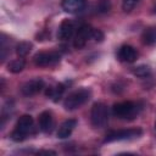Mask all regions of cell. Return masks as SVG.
Segmentation results:
<instances>
[{
	"mask_svg": "<svg viewBox=\"0 0 156 156\" xmlns=\"http://www.w3.org/2000/svg\"><path fill=\"white\" fill-rule=\"evenodd\" d=\"M141 108H143L141 106H139L133 101H122L113 105L112 113L115 117L119 119H133L139 115Z\"/></svg>",
	"mask_w": 156,
	"mask_h": 156,
	"instance_id": "obj_1",
	"label": "cell"
},
{
	"mask_svg": "<svg viewBox=\"0 0 156 156\" xmlns=\"http://www.w3.org/2000/svg\"><path fill=\"white\" fill-rule=\"evenodd\" d=\"M90 90L89 89H85V88H80V89H77L72 93H69L65 101H63V107L67 110V111H73V110H77L79 108L80 106H83L89 99H90Z\"/></svg>",
	"mask_w": 156,
	"mask_h": 156,
	"instance_id": "obj_2",
	"label": "cell"
},
{
	"mask_svg": "<svg viewBox=\"0 0 156 156\" xmlns=\"http://www.w3.org/2000/svg\"><path fill=\"white\" fill-rule=\"evenodd\" d=\"M33 123H34V121H33V117L30 115L21 116L16 123L15 129L11 133V139L13 141H17V143L23 141L27 138V135L29 134V132L32 130Z\"/></svg>",
	"mask_w": 156,
	"mask_h": 156,
	"instance_id": "obj_3",
	"label": "cell"
},
{
	"mask_svg": "<svg viewBox=\"0 0 156 156\" xmlns=\"http://www.w3.org/2000/svg\"><path fill=\"white\" fill-rule=\"evenodd\" d=\"M143 134V130L140 128H128V129H118V130H111L106 134L104 143H113V141H122V140H130L139 138Z\"/></svg>",
	"mask_w": 156,
	"mask_h": 156,
	"instance_id": "obj_4",
	"label": "cell"
},
{
	"mask_svg": "<svg viewBox=\"0 0 156 156\" xmlns=\"http://www.w3.org/2000/svg\"><path fill=\"white\" fill-rule=\"evenodd\" d=\"M90 119H91L93 127H95V128L105 127L107 123V119H108L107 106L104 102H95L91 107Z\"/></svg>",
	"mask_w": 156,
	"mask_h": 156,
	"instance_id": "obj_5",
	"label": "cell"
},
{
	"mask_svg": "<svg viewBox=\"0 0 156 156\" xmlns=\"http://www.w3.org/2000/svg\"><path fill=\"white\" fill-rule=\"evenodd\" d=\"M61 56L58 52L56 51H43V52H38L34 55L33 61L35 63V66L38 67H49L52 65H56L60 61Z\"/></svg>",
	"mask_w": 156,
	"mask_h": 156,
	"instance_id": "obj_6",
	"label": "cell"
},
{
	"mask_svg": "<svg viewBox=\"0 0 156 156\" xmlns=\"http://www.w3.org/2000/svg\"><path fill=\"white\" fill-rule=\"evenodd\" d=\"M91 34H93V28L89 26V24H83L82 27H79L77 34H76V38L73 40V45L76 49H82L85 46L88 39L91 38Z\"/></svg>",
	"mask_w": 156,
	"mask_h": 156,
	"instance_id": "obj_7",
	"label": "cell"
},
{
	"mask_svg": "<svg viewBox=\"0 0 156 156\" xmlns=\"http://www.w3.org/2000/svg\"><path fill=\"white\" fill-rule=\"evenodd\" d=\"M43 88H44V82L39 78H35V79H30L26 82L21 87V93L24 96H32V95L38 94Z\"/></svg>",
	"mask_w": 156,
	"mask_h": 156,
	"instance_id": "obj_8",
	"label": "cell"
},
{
	"mask_svg": "<svg viewBox=\"0 0 156 156\" xmlns=\"http://www.w3.org/2000/svg\"><path fill=\"white\" fill-rule=\"evenodd\" d=\"M117 55H118V58H119L121 61L127 62V63L134 62V61L136 60V57H138L136 50H135L133 46L127 45V44L122 45V46L118 49V54H117Z\"/></svg>",
	"mask_w": 156,
	"mask_h": 156,
	"instance_id": "obj_9",
	"label": "cell"
},
{
	"mask_svg": "<svg viewBox=\"0 0 156 156\" xmlns=\"http://www.w3.org/2000/svg\"><path fill=\"white\" fill-rule=\"evenodd\" d=\"M39 128L41 132L49 134L52 132L54 129V118H52V115L50 111H43L40 115H39Z\"/></svg>",
	"mask_w": 156,
	"mask_h": 156,
	"instance_id": "obj_10",
	"label": "cell"
},
{
	"mask_svg": "<svg viewBox=\"0 0 156 156\" xmlns=\"http://www.w3.org/2000/svg\"><path fill=\"white\" fill-rule=\"evenodd\" d=\"M85 0H62V9L67 13H78L84 10Z\"/></svg>",
	"mask_w": 156,
	"mask_h": 156,
	"instance_id": "obj_11",
	"label": "cell"
},
{
	"mask_svg": "<svg viewBox=\"0 0 156 156\" xmlns=\"http://www.w3.org/2000/svg\"><path fill=\"white\" fill-rule=\"evenodd\" d=\"M73 30H74L73 23H72L69 20H63V21L60 23L58 32H57V37H58V39H61V40H68V39H71V37L73 35Z\"/></svg>",
	"mask_w": 156,
	"mask_h": 156,
	"instance_id": "obj_12",
	"label": "cell"
},
{
	"mask_svg": "<svg viewBox=\"0 0 156 156\" xmlns=\"http://www.w3.org/2000/svg\"><path fill=\"white\" fill-rule=\"evenodd\" d=\"M76 126H77V121H76V119H66V121L62 122V124L58 127L57 138H60V139L68 138Z\"/></svg>",
	"mask_w": 156,
	"mask_h": 156,
	"instance_id": "obj_13",
	"label": "cell"
},
{
	"mask_svg": "<svg viewBox=\"0 0 156 156\" xmlns=\"http://www.w3.org/2000/svg\"><path fill=\"white\" fill-rule=\"evenodd\" d=\"M63 91H65V85H63L62 83H60V84H57V85L54 87V88H52V87L48 88L46 91H45V95L49 96V98H51L55 102H57V101L60 100V98L62 96Z\"/></svg>",
	"mask_w": 156,
	"mask_h": 156,
	"instance_id": "obj_14",
	"label": "cell"
},
{
	"mask_svg": "<svg viewBox=\"0 0 156 156\" xmlns=\"http://www.w3.org/2000/svg\"><path fill=\"white\" fill-rule=\"evenodd\" d=\"M141 39L145 45H155L156 44V27L146 28L141 34Z\"/></svg>",
	"mask_w": 156,
	"mask_h": 156,
	"instance_id": "obj_15",
	"label": "cell"
},
{
	"mask_svg": "<svg viewBox=\"0 0 156 156\" xmlns=\"http://www.w3.org/2000/svg\"><path fill=\"white\" fill-rule=\"evenodd\" d=\"M32 48H33L32 43H29V41H21V43H18L16 45V54L20 57H24V56H27L30 52Z\"/></svg>",
	"mask_w": 156,
	"mask_h": 156,
	"instance_id": "obj_16",
	"label": "cell"
},
{
	"mask_svg": "<svg viewBox=\"0 0 156 156\" xmlns=\"http://www.w3.org/2000/svg\"><path fill=\"white\" fill-rule=\"evenodd\" d=\"M26 66V61L23 58H17V60H13L11 61L9 65H7V69L11 72V73H20L23 71Z\"/></svg>",
	"mask_w": 156,
	"mask_h": 156,
	"instance_id": "obj_17",
	"label": "cell"
},
{
	"mask_svg": "<svg viewBox=\"0 0 156 156\" xmlns=\"http://www.w3.org/2000/svg\"><path fill=\"white\" fill-rule=\"evenodd\" d=\"M133 74L136 76V77H140V78H145L147 76H150L151 73V68L147 66V65H139L136 67H134L132 69Z\"/></svg>",
	"mask_w": 156,
	"mask_h": 156,
	"instance_id": "obj_18",
	"label": "cell"
},
{
	"mask_svg": "<svg viewBox=\"0 0 156 156\" xmlns=\"http://www.w3.org/2000/svg\"><path fill=\"white\" fill-rule=\"evenodd\" d=\"M98 9H99V12H101V13L108 12L110 9H111V4H110L108 0H99V2H98Z\"/></svg>",
	"mask_w": 156,
	"mask_h": 156,
	"instance_id": "obj_19",
	"label": "cell"
},
{
	"mask_svg": "<svg viewBox=\"0 0 156 156\" xmlns=\"http://www.w3.org/2000/svg\"><path fill=\"white\" fill-rule=\"evenodd\" d=\"M138 1L139 0H123L122 7H123V10L126 12H129V11H132L135 7V5L138 4Z\"/></svg>",
	"mask_w": 156,
	"mask_h": 156,
	"instance_id": "obj_20",
	"label": "cell"
},
{
	"mask_svg": "<svg viewBox=\"0 0 156 156\" xmlns=\"http://www.w3.org/2000/svg\"><path fill=\"white\" fill-rule=\"evenodd\" d=\"M91 38L95 40V41H102L104 40V38H105V35H104V33L100 30V29H93V34H91Z\"/></svg>",
	"mask_w": 156,
	"mask_h": 156,
	"instance_id": "obj_21",
	"label": "cell"
},
{
	"mask_svg": "<svg viewBox=\"0 0 156 156\" xmlns=\"http://www.w3.org/2000/svg\"><path fill=\"white\" fill-rule=\"evenodd\" d=\"M38 155H56V152L52 150H40L38 151Z\"/></svg>",
	"mask_w": 156,
	"mask_h": 156,
	"instance_id": "obj_22",
	"label": "cell"
},
{
	"mask_svg": "<svg viewBox=\"0 0 156 156\" xmlns=\"http://www.w3.org/2000/svg\"><path fill=\"white\" fill-rule=\"evenodd\" d=\"M155 11H156V7H155Z\"/></svg>",
	"mask_w": 156,
	"mask_h": 156,
	"instance_id": "obj_23",
	"label": "cell"
},
{
	"mask_svg": "<svg viewBox=\"0 0 156 156\" xmlns=\"http://www.w3.org/2000/svg\"><path fill=\"white\" fill-rule=\"evenodd\" d=\"M155 128H156V124H155Z\"/></svg>",
	"mask_w": 156,
	"mask_h": 156,
	"instance_id": "obj_24",
	"label": "cell"
}]
</instances>
